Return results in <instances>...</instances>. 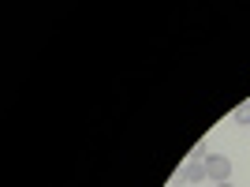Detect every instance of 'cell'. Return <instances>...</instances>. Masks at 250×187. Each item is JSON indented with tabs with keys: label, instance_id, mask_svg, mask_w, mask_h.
Listing matches in <instances>:
<instances>
[{
	"label": "cell",
	"instance_id": "3",
	"mask_svg": "<svg viewBox=\"0 0 250 187\" xmlns=\"http://www.w3.org/2000/svg\"><path fill=\"white\" fill-rule=\"evenodd\" d=\"M231 120H235V124H250V105H239V109L231 113Z\"/></svg>",
	"mask_w": 250,
	"mask_h": 187
},
{
	"label": "cell",
	"instance_id": "2",
	"mask_svg": "<svg viewBox=\"0 0 250 187\" xmlns=\"http://www.w3.org/2000/svg\"><path fill=\"white\" fill-rule=\"evenodd\" d=\"M206 172H209V180L213 184H224V180L231 176V161L224 154H209L206 157Z\"/></svg>",
	"mask_w": 250,
	"mask_h": 187
},
{
	"label": "cell",
	"instance_id": "1",
	"mask_svg": "<svg viewBox=\"0 0 250 187\" xmlns=\"http://www.w3.org/2000/svg\"><path fill=\"white\" fill-rule=\"evenodd\" d=\"M176 180H179V184H202V180H209V172H206V161H194V157H187V161L179 165Z\"/></svg>",
	"mask_w": 250,
	"mask_h": 187
},
{
	"label": "cell",
	"instance_id": "4",
	"mask_svg": "<svg viewBox=\"0 0 250 187\" xmlns=\"http://www.w3.org/2000/svg\"><path fill=\"white\" fill-rule=\"evenodd\" d=\"M217 187H235V184H231V180H224V184H217Z\"/></svg>",
	"mask_w": 250,
	"mask_h": 187
}]
</instances>
